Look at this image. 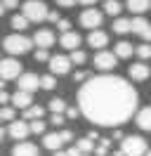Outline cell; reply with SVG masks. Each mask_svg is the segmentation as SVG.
I'll use <instances>...</instances> for the list:
<instances>
[{
    "mask_svg": "<svg viewBox=\"0 0 151 156\" xmlns=\"http://www.w3.org/2000/svg\"><path fill=\"white\" fill-rule=\"evenodd\" d=\"M0 90H5V78H0Z\"/></svg>",
    "mask_w": 151,
    "mask_h": 156,
    "instance_id": "cell-48",
    "label": "cell"
},
{
    "mask_svg": "<svg viewBox=\"0 0 151 156\" xmlns=\"http://www.w3.org/2000/svg\"><path fill=\"white\" fill-rule=\"evenodd\" d=\"M61 144H64L61 133H45V135H43V147H45V149H50V151H57Z\"/></svg>",
    "mask_w": 151,
    "mask_h": 156,
    "instance_id": "cell-18",
    "label": "cell"
},
{
    "mask_svg": "<svg viewBox=\"0 0 151 156\" xmlns=\"http://www.w3.org/2000/svg\"><path fill=\"white\" fill-rule=\"evenodd\" d=\"M19 76H21V62L14 55L7 59H0V78L12 80V78H19Z\"/></svg>",
    "mask_w": 151,
    "mask_h": 156,
    "instance_id": "cell-5",
    "label": "cell"
},
{
    "mask_svg": "<svg viewBox=\"0 0 151 156\" xmlns=\"http://www.w3.org/2000/svg\"><path fill=\"white\" fill-rule=\"evenodd\" d=\"M109 144H111V140H109V137H102V144L94 149V154H97V156H106V149H109Z\"/></svg>",
    "mask_w": 151,
    "mask_h": 156,
    "instance_id": "cell-32",
    "label": "cell"
},
{
    "mask_svg": "<svg viewBox=\"0 0 151 156\" xmlns=\"http://www.w3.org/2000/svg\"><path fill=\"white\" fill-rule=\"evenodd\" d=\"M71 57H64V55H54V57H50V71L54 73V76H66L68 71H71Z\"/></svg>",
    "mask_w": 151,
    "mask_h": 156,
    "instance_id": "cell-8",
    "label": "cell"
},
{
    "mask_svg": "<svg viewBox=\"0 0 151 156\" xmlns=\"http://www.w3.org/2000/svg\"><path fill=\"white\" fill-rule=\"evenodd\" d=\"M50 123H52V126H64V116H61V114H52V118H50Z\"/></svg>",
    "mask_w": 151,
    "mask_h": 156,
    "instance_id": "cell-38",
    "label": "cell"
},
{
    "mask_svg": "<svg viewBox=\"0 0 151 156\" xmlns=\"http://www.w3.org/2000/svg\"><path fill=\"white\" fill-rule=\"evenodd\" d=\"M0 116H2V121H14V109L12 107H5V109H0Z\"/></svg>",
    "mask_w": 151,
    "mask_h": 156,
    "instance_id": "cell-34",
    "label": "cell"
},
{
    "mask_svg": "<svg viewBox=\"0 0 151 156\" xmlns=\"http://www.w3.org/2000/svg\"><path fill=\"white\" fill-rule=\"evenodd\" d=\"M113 33H118V36H123V33H132V19L116 17V21H113Z\"/></svg>",
    "mask_w": 151,
    "mask_h": 156,
    "instance_id": "cell-21",
    "label": "cell"
},
{
    "mask_svg": "<svg viewBox=\"0 0 151 156\" xmlns=\"http://www.w3.org/2000/svg\"><path fill=\"white\" fill-rule=\"evenodd\" d=\"M59 45L66 48V50H78V45H80V33H76V31H64L61 38H59Z\"/></svg>",
    "mask_w": 151,
    "mask_h": 156,
    "instance_id": "cell-15",
    "label": "cell"
},
{
    "mask_svg": "<svg viewBox=\"0 0 151 156\" xmlns=\"http://www.w3.org/2000/svg\"><path fill=\"white\" fill-rule=\"evenodd\" d=\"M132 33H137L142 40L151 43V21H146L142 14H137V17L132 19Z\"/></svg>",
    "mask_w": 151,
    "mask_h": 156,
    "instance_id": "cell-9",
    "label": "cell"
},
{
    "mask_svg": "<svg viewBox=\"0 0 151 156\" xmlns=\"http://www.w3.org/2000/svg\"><path fill=\"white\" fill-rule=\"evenodd\" d=\"M135 123H137V128H139V130L151 133V107L139 109V111H137V116H135Z\"/></svg>",
    "mask_w": 151,
    "mask_h": 156,
    "instance_id": "cell-16",
    "label": "cell"
},
{
    "mask_svg": "<svg viewBox=\"0 0 151 156\" xmlns=\"http://www.w3.org/2000/svg\"><path fill=\"white\" fill-rule=\"evenodd\" d=\"M87 78H92L90 71H76V73H73V80H76V83H83V80H87Z\"/></svg>",
    "mask_w": 151,
    "mask_h": 156,
    "instance_id": "cell-35",
    "label": "cell"
},
{
    "mask_svg": "<svg viewBox=\"0 0 151 156\" xmlns=\"http://www.w3.org/2000/svg\"><path fill=\"white\" fill-rule=\"evenodd\" d=\"M137 90L125 78L111 73L87 78V83L78 90V107L83 116L102 128L125 123L137 111Z\"/></svg>",
    "mask_w": 151,
    "mask_h": 156,
    "instance_id": "cell-1",
    "label": "cell"
},
{
    "mask_svg": "<svg viewBox=\"0 0 151 156\" xmlns=\"http://www.w3.org/2000/svg\"><path fill=\"white\" fill-rule=\"evenodd\" d=\"M31 133V126L26 123V118L24 121H12L7 128V135L12 137V140H26V135Z\"/></svg>",
    "mask_w": 151,
    "mask_h": 156,
    "instance_id": "cell-10",
    "label": "cell"
},
{
    "mask_svg": "<svg viewBox=\"0 0 151 156\" xmlns=\"http://www.w3.org/2000/svg\"><path fill=\"white\" fill-rule=\"evenodd\" d=\"M21 12H24L31 21H45L47 14H50V10H47V5L43 0H26L24 7H21Z\"/></svg>",
    "mask_w": 151,
    "mask_h": 156,
    "instance_id": "cell-4",
    "label": "cell"
},
{
    "mask_svg": "<svg viewBox=\"0 0 151 156\" xmlns=\"http://www.w3.org/2000/svg\"><path fill=\"white\" fill-rule=\"evenodd\" d=\"M40 88H43V90H54L57 88V76L52 73V71H50L47 76L40 78Z\"/></svg>",
    "mask_w": 151,
    "mask_h": 156,
    "instance_id": "cell-27",
    "label": "cell"
},
{
    "mask_svg": "<svg viewBox=\"0 0 151 156\" xmlns=\"http://www.w3.org/2000/svg\"><path fill=\"white\" fill-rule=\"evenodd\" d=\"M57 29L61 31V33H64V31H71V21L68 19H59L57 21Z\"/></svg>",
    "mask_w": 151,
    "mask_h": 156,
    "instance_id": "cell-36",
    "label": "cell"
},
{
    "mask_svg": "<svg viewBox=\"0 0 151 156\" xmlns=\"http://www.w3.org/2000/svg\"><path fill=\"white\" fill-rule=\"evenodd\" d=\"M17 88L19 90H26V92H36L40 88V78L36 73H21L17 78Z\"/></svg>",
    "mask_w": 151,
    "mask_h": 156,
    "instance_id": "cell-11",
    "label": "cell"
},
{
    "mask_svg": "<svg viewBox=\"0 0 151 156\" xmlns=\"http://www.w3.org/2000/svg\"><path fill=\"white\" fill-rule=\"evenodd\" d=\"M12 107L14 109H24L31 107V92H26V90H17L14 95H12Z\"/></svg>",
    "mask_w": 151,
    "mask_h": 156,
    "instance_id": "cell-19",
    "label": "cell"
},
{
    "mask_svg": "<svg viewBox=\"0 0 151 156\" xmlns=\"http://www.w3.org/2000/svg\"><path fill=\"white\" fill-rule=\"evenodd\" d=\"M121 149L125 151V156H146V140L139 135H128L123 137Z\"/></svg>",
    "mask_w": 151,
    "mask_h": 156,
    "instance_id": "cell-3",
    "label": "cell"
},
{
    "mask_svg": "<svg viewBox=\"0 0 151 156\" xmlns=\"http://www.w3.org/2000/svg\"><path fill=\"white\" fill-rule=\"evenodd\" d=\"M5 10H7V7H5V5H2V2H0V17H2V14H5Z\"/></svg>",
    "mask_w": 151,
    "mask_h": 156,
    "instance_id": "cell-47",
    "label": "cell"
},
{
    "mask_svg": "<svg viewBox=\"0 0 151 156\" xmlns=\"http://www.w3.org/2000/svg\"><path fill=\"white\" fill-rule=\"evenodd\" d=\"M125 5H128V10L135 12V14H144V12L151 10V0H128Z\"/></svg>",
    "mask_w": 151,
    "mask_h": 156,
    "instance_id": "cell-20",
    "label": "cell"
},
{
    "mask_svg": "<svg viewBox=\"0 0 151 156\" xmlns=\"http://www.w3.org/2000/svg\"><path fill=\"white\" fill-rule=\"evenodd\" d=\"M146 156H151V149H149V151H146Z\"/></svg>",
    "mask_w": 151,
    "mask_h": 156,
    "instance_id": "cell-49",
    "label": "cell"
},
{
    "mask_svg": "<svg viewBox=\"0 0 151 156\" xmlns=\"http://www.w3.org/2000/svg\"><path fill=\"white\" fill-rule=\"evenodd\" d=\"M68 57H71L73 64H83L85 59H87V55H85L83 50H71V55H68Z\"/></svg>",
    "mask_w": 151,
    "mask_h": 156,
    "instance_id": "cell-30",
    "label": "cell"
},
{
    "mask_svg": "<svg viewBox=\"0 0 151 156\" xmlns=\"http://www.w3.org/2000/svg\"><path fill=\"white\" fill-rule=\"evenodd\" d=\"M33 43H36L38 48H52V45H54V33L50 29H40V31H36Z\"/></svg>",
    "mask_w": 151,
    "mask_h": 156,
    "instance_id": "cell-14",
    "label": "cell"
},
{
    "mask_svg": "<svg viewBox=\"0 0 151 156\" xmlns=\"http://www.w3.org/2000/svg\"><path fill=\"white\" fill-rule=\"evenodd\" d=\"M7 10H17V5H19V0H0Z\"/></svg>",
    "mask_w": 151,
    "mask_h": 156,
    "instance_id": "cell-40",
    "label": "cell"
},
{
    "mask_svg": "<svg viewBox=\"0 0 151 156\" xmlns=\"http://www.w3.org/2000/svg\"><path fill=\"white\" fill-rule=\"evenodd\" d=\"M78 2H80V5H85V7H92L97 0H78Z\"/></svg>",
    "mask_w": 151,
    "mask_h": 156,
    "instance_id": "cell-45",
    "label": "cell"
},
{
    "mask_svg": "<svg viewBox=\"0 0 151 156\" xmlns=\"http://www.w3.org/2000/svg\"><path fill=\"white\" fill-rule=\"evenodd\" d=\"M5 102H12V95H7L5 90H0V104H5Z\"/></svg>",
    "mask_w": 151,
    "mask_h": 156,
    "instance_id": "cell-43",
    "label": "cell"
},
{
    "mask_svg": "<svg viewBox=\"0 0 151 156\" xmlns=\"http://www.w3.org/2000/svg\"><path fill=\"white\" fill-rule=\"evenodd\" d=\"M128 73H130V78H132V80L142 83V80H146V78L151 76V69H149V64H144V59H142L139 64H130Z\"/></svg>",
    "mask_w": 151,
    "mask_h": 156,
    "instance_id": "cell-13",
    "label": "cell"
},
{
    "mask_svg": "<svg viewBox=\"0 0 151 156\" xmlns=\"http://www.w3.org/2000/svg\"><path fill=\"white\" fill-rule=\"evenodd\" d=\"M61 140H64V142H71V140H73V130H61Z\"/></svg>",
    "mask_w": 151,
    "mask_h": 156,
    "instance_id": "cell-42",
    "label": "cell"
},
{
    "mask_svg": "<svg viewBox=\"0 0 151 156\" xmlns=\"http://www.w3.org/2000/svg\"><path fill=\"white\" fill-rule=\"evenodd\" d=\"M121 10H123V7H121L118 0H104V12H106L109 17H118Z\"/></svg>",
    "mask_w": 151,
    "mask_h": 156,
    "instance_id": "cell-25",
    "label": "cell"
},
{
    "mask_svg": "<svg viewBox=\"0 0 151 156\" xmlns=\"http://www.w3.org/2000/svg\"><path fill=\"white\" fill-rule=\"evenodd\" d=\"M116 55H118V59H130L132 52H135V48H132L128 40H121V43H116V50H113Z\"/></svg>",
    "mask_w": 151,
    "mask_h": 156,
    "instance_id": "cell-22",
    "label": "cell"
},
{
    "mask_svg": "<svg viewBox=\"0 0 151 156\" xmlns=\"http://www.w3.org/2000/svg\"><path fill=\"white\" fill-rule=\"evenodd\" d=\"M54 156H68V154H66V151H61V149H57V151H54Z\"/></svg>",
    "mask_w": 151,
    "mask_h": 156,
    "instance_id": "cell-46",
    "label": "cell"
},
{
    "mask_svg": "<svg viewBox=\"0 0 151 156\" xmlns=\"http://www.w3.org/2000/svg\"><path fill=\"white\" fill-rule=\"evenodd\" d=\"M80 114H83L80 107H78V109H76V107H68V109H66V118H78Z\"/></svg>",
    "mask_w": 151,
    "mask_h": 156,
    "instance_id": "cell-37",
    "label": "cell"
},
{
    "mask_svg": "<svg viewBox=\"0 0 151 156\" xmlns=\"http://www.w3.org/2000/svg\"><path fill=\"white\" fill-rule=\"evenodd\" d=\"M36 62H50V52H47V48H38L36 50Z\"/></svg>",
    "mask_w": 151,
    "mask_h": 156,
    "instance_id": "cell-33",
    "label": "cell"
},
{
    "mask_svg": "<svg viewBox=\"0 0 151 156\" xmlns=\"http://www.w3.org/2000/svg\"><path fill=\"white\" fill-rule=\"evenodd\" d=\"M47 109L52 111V114H66V102L61 97H54V99H50V104H47Z\"/></svg>",
    "mask_w": 151,
    "mask_h": 156,
    "instance_id": "cell-26",
    "label": "cell"
},
{
    "mask_svg": "<svg viewBox=\"0 0 151 156\" xmlns=\"http://www.w3.org/2000/svg\"><path fill=\"white\" fill-rule=\"evenodd\" d=\"M116 62H118V55L116 52H109V50H99L97 55H94V66L104 71V73H109L116 69Z\"/></svg>",
    "mask_w": 151,
    "mask_h": 156,
    "instance_id": "cell-6",
    "label": "cell"
},
{
    "mask_svg": "<svg viewBox=\"0 0 151 156\" xmlns=\"http://www.w3.org/2000/svg\"><path fill=\"white\" fill-rule=\"evenodd\" d=\"M66 154H68V156H83L85 151H80V149H78V144H76V147H68V149H66Z\"/></svg>",
    "mask_w": 151,
    "mask_h": 156,
    "instance_id": "cell-39",
    "label": "cell"
},
{
    "mask_svg": "<svg viewBox=\"0 0 151 156\" xmlns=\"http://www.w3.org/2000/svg\"><path fill=\"white\" fill-rule=\"evenodd\" d=\"M59 7H73V2H78V0H54Z\"/></svg>",
    "mask_w": 151,
    "mask_h": 156,
    "instance_id": "cell-41",
    "label": "cell"
},
{
    "mask_svg": "<svg viewBox=\"0 0 151 156\" xmlns=\"http://www.w3.org/2000/svg\"><path fill=\"white\" fill-rule=\"evenodd\" d=\"M12 156H38V147L31 142H17L12 147Z\"/></svg>",
    "mask_w": 151,
    "mask_h": 156,
    "instance_id": "cell-17",
    "label": "cell"
},
{
    "mask_svg": "<svg viewBox=\"0 0 151 156\" xmlns=\"http://www.w3.org/2000/svg\"><path fill=\"white\" fill-rule=\"evenodd\" d=\"M0 121H2V116H0Z\"/></svg>",
    "mask_w": 151,
    "mask_h": 156,
    "instance_id": "cell-50",
    "label": "cell"
},
{
    "mask_svg": "<svg viewBox=\"0 0 151 156\" xmlns=\"http://www.w3.org/2000/svg\"><path fill=\"white\" fill-rule=\"evenodd\" d=\"M102 19L104 14L99 10H94V7H87L85 12H80V26H85V29H99L102 26Z\"/></svg>",
    "mask_w": 151,
    "mask_h": 156,
    "instance_id": "cell-7",
    "label": "cell"
},
{
    "mask_svg": "<svg viewBox=\"0 0 151 156\" xmlns=\"http://www.w3.org/2000/svg\"><path fill=\"white\" fill-rule=\"evenodd\" d=\"M31 43L33 40L26 38V36H21V33H12V36H7V38L2 40V48H5V52L7 55H14V57H19V55H26L28 50H31Z\"/></svg>",
    "mask_w": 151,
    "mask_h": 156,
    "instance_id": "cell-2",
    "label": "cell"
},
{
    "mask_svg": "<svg viewBox=\"0 0 151 156\" xmlns=\"http://www.w3.org/2000/svg\"><path fill=\"white\" fill-rule=\"evenodd\" d=\"M47 19L52 21V24H57V21H59V12H50V14H47Z\"/></svg>",
    "mask_w": 151,
    "mask_h": 156,
    "instance_id": "cell-44",
    "label": "cell"
},
{
    "mask_svg": "<svg viewBox=\"0 0 151 156\" xmlns=\"http://www.w3.org/2000/svg\"><path fill=\"white\" fill-rule=\"evenodd\" d=\"M28 21H31V19H28L26 14L21 12V14H14V17H12L9 26H12L14 31H19V33H21V31H26V29H28Z\"/></svg>",
    "mask_w": 151,
    "mask_h": 156,
    "instance_id": "cell-23",
    "label": "cell"
},
{
    "mask_svg": "<svg viewBox=\"0 0 151 156\" xmlns=\"http://www.w3.org/2000/svg\"><path fill=\"white\" fill-rule=\"evenodd\" d=\"M31 133H33V135H43V133H45V121L36 118V121L31 123Z\"/></svg>",
    "mask_w": 151,
    "mask_h": 156,
    "instance_id": "cell-31",
    "label": "cell"
},
{
    "mask_svg": "<svg viewBox=\"0 0 151 156\" xmlns=\"http://www.w3.org/2000/svg\"><path fill=\"white\" fill-rule=\"evenodd\" d=\"M135 52H137V57H139V59H144V62H146V59H151V45L146 43V40L142 43L139 48H135Z\"/></svg>",
    "mask_w": 151,
    "mask_h": 156,
    "instance_id": "cell-28",
    "label": "cell"
},
{
    "mask_svg": "<svg viewBox=\"0 0 151 156\" xmlns=\"http://www.w3.org/2000/svg\"><path fill=\"white\" fill-rule=\"evenodd\" d=\"M43 114H45V109L38 107V104H31V107L24 109V118H26V121H36V118H43Z\"/></svg>",
    "mask_w": 151,
    "mask_h": 156,
    "instance_id": "cell-24",
    "label": "cell"
},
{
    "mask_svg": "<svg viewBox=\"0 0 151 156\" xmlns=\"http://www.w3.org/2000/svg\"><path fill=\"white\" fill-rule=\"evenodd\" d=\"M92 144H94V140H92V137H87V135L78 140V149L85 151V154H90V151H92Z\"/></svg>",
    "mask_w": 151,
    "mask_h": 156,
    "instance_id": "cell-29",
    "label": "cell"
},
{
    "mask_svg": "<svg viewBox=\"0 0 151 156\" xmlns=\"http://www.w3.org/2000/svg\"><path fill=\"white\" fill-rule=\"evenodd\" d=\"M87 45H92L94 50H104L109 45V33H106V31H99V29H92L90 36H87Z\"/></svg>",
    "mask_w": 151,
    "mask_h": 156,
    "instance_id": "cell-12",
    "label": "cell"
}]
</instances>
